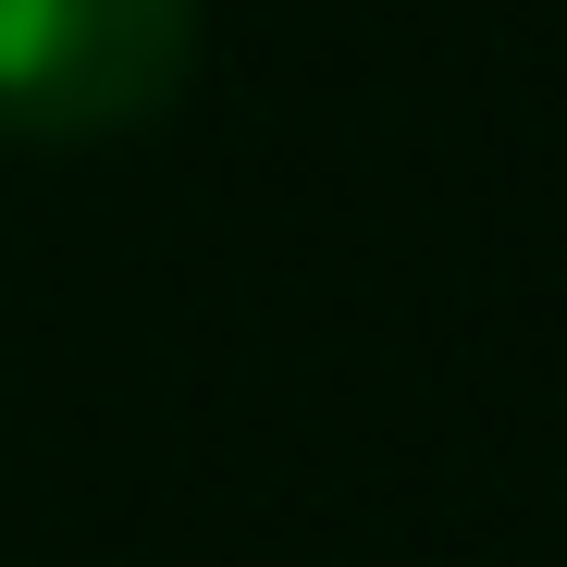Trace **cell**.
<instances>
[{
	"label": "cell",
	"instance_id": "1",
	"mask_svg": "<svg viewBox=\"0 0 567 567\" xmlns=\"http://www.w3.org/2000/svg\"><path fill=\"white\" fill-rule=\"evenodd\" d=\"M198 0H0V124L100 136L173 100Z\"/></svg>",
	"mask_w": 567,
	"mask_h": 567
}]
</instances>
